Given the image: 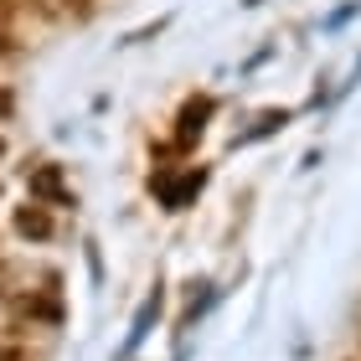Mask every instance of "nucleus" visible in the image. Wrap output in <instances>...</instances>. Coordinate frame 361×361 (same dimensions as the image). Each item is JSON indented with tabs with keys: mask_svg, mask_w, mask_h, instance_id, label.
<instances>
[{
	"mask_svg": "<svg viewBox=\"0 0 361 361\" xmlns=\"http://www.w3.org/2000/svg\"><path fill=\"white\" fill-rule=\"evenodd\" d=\"M207 114H212V98H202V104H186V114H180V129H176V140L180 145H191V140H202V129H207Z\"/></svg>",
	"mask_w": 361,
	"mask_h": 361,
	"instance_id": "obj_2",
	"label": "nucleus"
},
{
	"mask_svg": "<svg viewBox=\"0 0 361 361\" xmlns=\"http://www.w3.org/2000/svg\"><path fill=\"white\" fill-rule=\"evenodd\" d=\"M16 233H21V238H52V217H47V207L26 202L21 212H16Z\"/></svg>",
	"mask_w": 361,
	"mask_h": 361,
	"instance_id": "obj_1",
	"label": "nucleus"
},
{
	"mask_svg": "<svg viewBox=\"0 0 361 361\" xmlns=\"http://www.w3.org/2000/svg\"><path fill=\"white\" fill-rule=\"evenodd\" d=\"M0 155H6V140H0Z\"/></svg>",
	"mask_w": 361,
	"mask_h": 361,
	"instance_id": "obj_4",
	"label": "nucleus"
},
{
	"mask_svg": "<svg viewBox=\"0 0 361 361\" xmlns=\"http://www.w3.org/2000/svg\"><path fill=\"white\" fill-rule=\"evenodd\" d=\"M31 191H37V196H52V202H62V180H57V166H42L37 176H31Z\"/></svg>",
	"mask_w": 361,
	"mask_h": 361,
	"instance_id": "obj_3",
	"label": "nucleus"
}]
</instances>
